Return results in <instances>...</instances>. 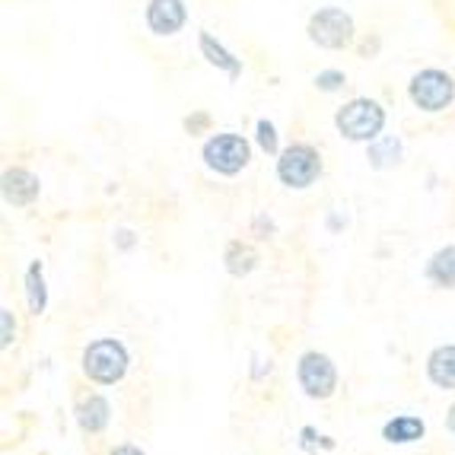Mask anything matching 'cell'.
Returning a JSON list of instances; mask_svg holds the SVG:
<instances>
[{
    "mask_svg": "<svg viewBox=\"0 0 455 455\" xmlns=\"http://www.w3.org/2000/svg\"><path fill=\"white\" fill-rule=\"evenodd\" d=\"M211 128H213V115L204 112V108H191L182 118V131L188 137H204V134H211Z\"/></svg>",
    "mask_w": 455,
    "mask_h": 455,
    "instance_id": "obj_20",
    "label": "cell"
},
{
    "mask_svg": "<svg viewBox=\"0 0 455 455\" xmlns=\"http://www.w3.org/2000/svg\"><path fill=\"white\" fill-rule=\"evenodd\" d=\"M306 38L322 52H347L357 45V20L344 7H319L306 20Z\"/></svg>",
    "mask_w": 455,
    "mask_h": 455,
    "instance_id": "obj_4",
    "label": "cell"
},
{
    "mask_svg": "<svg viewBox=\"0 0 455 455\" xmlns=\"http://www.w3.org/2000/svg\"><path fill=\"white\" fill-rule=\"evenodd\" d=\"M427 436V424L418 414H395L392 420L382 424V440L392 443V446H411Z\"/></svg>",
    "mask_w": 455,
    "mask_h": 455,
    "instance_id": "obj_16",
    "label": "cell"
},
{
    "mask_svg": "<svg viewBox=\"0 0 455 455\" xmlns=\"http://www.w3.org/2000/svg\"><path fill=\"white\" fill-rule=\"evenodd\" d=\"M312 86H315L319 92H325V96H334V92H344L347 74H344L341 68H322L319 74L312 76Z\"/></svg>",
    "mask_w": 455,
    "mask_h": 455,
    "instance_id": "obj_19",
    "label": "cell"
},
{
    "mask_svg": "<svg viewBox=\"0 0 455 455\" xmlns=\"http://www.w3.org/2000/svg\"><path fill=\"white\" fill-rule=\"evenodd\" d=\"M0 197L7 207L26 211L42 197V179L26 166H7L0 172Z\"/></svg>",
    "mask_w": 455,
    "mask_h": 455,
    "instance_id": "obj_8",
    "label": "cell"
},
{
    "mask_svg": "<svg viewBox=\"0 0 455 455\" xmlns=\"http://www.w3.org/2000/svg\"><path fill=\"white\" fill-rule=\"evenodd\" d=\"M259 265H261V255L255 245L245 243V239H229L227 249H223V267H227L229 277L243 281V277L259 271Z\"/></svg>",
    "mask_w": 455,
    "mask_h": 455,
    "instance_id": "obj_13",
    "label": "cell"
},
{
    "mask_svg": "<svg viewBox=\"0 0 455 455\" xmlns=\"http://www.w3.org/2000/svg\"><path fill=\"white\" fill-rule=\"evenodd\" d=\"M366 163L372 172H388L404 163V140L398 134H379L372 144H366Z\"/></svg>",
    "mask_w": 455,
    "mask_h": 455,
    "instance_id": "obj_12",
    "label": "cell"
},
{
    "mask_svg": "<svg viewBox=\"0 0 455 455\" xmlns=\"http://www.w3.org/2000/svg\"><path fill=\"white\" fill-rule=\"evenodd\" d=\"M137 243H140V239H137V233L131 227H118L112 233V245L118 251H134L137 249Z\"/></svg>",
    "mask_w": 455,
    "mask_h": 455,
    "instance_id": "obj_23",
    "label": "cell"
},
{
    "mask_svg": "<svg viewBox=\"0 0 455 455\" xmlns=\"http://www.w3.org/2000/svg\"><path fill=\"white\" fill-rule=\"evenodd\" d=\"M296 382H299L306 398H312V402H328V398L338 392L341 376H338V366H334V360L328 357V354H322V350H306L303 357L296 360Z\"/></svg>",
    "mask_w": 455,
    "mask_h": 455,
    "instance_id": "obj_7",
    "label": "cell"
},
{
    "mask_svg": "<svg viewBox=\"0 0 455 455\" xmlns=\"http://www.w3.org/2000/svg\"><path fill=\"white\" fill-rule=\"evenodd\" d=\"M23 296L29 315H45L48 309V281H45V265L42 261H29L23 271Z\"/></svg>",
    "mask_w": 455,
    "mask_h": 455,
    "instance_id": "obj_15",
    "label": "cell"
},
{
    "mask_svg": "<svg viewBox=\"0 0 455 455\" xmlns=\"http://www.w3.org/2000/svg\"><path fill=\"white\" fill-rule=\"evenodd\" d=\"M379 52H382V36H366V38H360L357 42V54L363 58V61H372V58H379Z\"/></svg>",
    "mask_w": 455,
    "mask_h": 455,
    "instance_id": "obj_24",
    "label": "cell"
},
{
    "mask_svg": "<svg viewBox=\"0 0 455 455\" xmlns=\"http://www.w3.org/2000/svg\"><path fill=\"white\" fill-rule=\"evenodd\" d=\"M274 372V363L271 360H261V357H251V379L261 382L265 376H271Z\"/></svg>",
    "mask_w": 455,
    "mask_h": 455,
    "instance_id": "obj_25",
    "label": "cell"
},
{
    "mask_svg": "<svg viewBox=\"0 0 455 455\" xmlns=\"http://www.w3.org/2000/svg\"><path fill=\"white\" fill-rule=\"evenodd\" d=\"M197 52H201V58H204L207 68L227 74L233 84L239 80V76H243V58H239L233 48L223 45V42L213 36V32H207V29L197 32Z\"/></svg>",
    "mask_w": 455,
    "mask_h": 455,
    "instance_id": "obj_10",
    "label": "cell"
},
{
    "mask_svg": "<svg viewBox=\"0 0 455 455\" xmlns=\"http://www.w3.org/2000/svg\"><path fill=\"white\" fill-rule=\"evenodd\" d=\"M249 229L255 239H274V235H277V220H274L267 211H259L255 217H251Z\"/></svg>",
    "mask_w": 455,
    "mask_h": 455,
    "instance_id": "obj_21",
    "label": "cell"
},
{
    "mask_svg": "<svg viewBox=\"0 0 455 455\" xmlns=\"http://www.w3.org/2000/svg\"><path fill=\"white\" fill-rule=\"evenodd\" d=\"M251 140H255V147H259L265 156H277V153L283 150L281 131H277V124H274L271 118H259V122H255V128H251Z\"/></svg>",
    "mask_w": 455,
    "mask_h": 455,
    "instance_id": "obj_18",
    "label": "cell"
},
{
    "mask_svg": "<svg viewBox=\"0 0 455 455\" xmlns=\"http://www.w3.org/2000/svg\"><path fill=\"white\" fill-rule=\"evenodd\" d=\"M274 175L287 191H309L325 175V160L315 144L293 140L274 156Z\"/></svg>",
    "mask_w": 455,
    "mask_h": 455,
    "instance_id": "obj_3",
    "label": "cell"
},
{
    "mask_svg": "<svg viewBox=\"0 0 455 455\" xmlns=\"http://www.w3.org/2000/svg\"><path fill=\"white\" fill-rule=\"evenodd\" d=\"M144 26L156 38H175L188 26V4L185 0H147Z\"/></svg>",
    "mask_w": 455,
    "mask_h": 455,
    "instance_id": "obj_9",
    "label": "cell"
},
{
    "mask_svg": "<svg viewBox=\"0 0 455 455\" xmlns=\"http://www.w3.org/2000/svg\"><path fill=\"white\" fill-rule=\"evenodd\" d=\"M80 370L96 386H118L131 370V354L118 338H96L84 347Z\"/></svg>",
    "mask_w": 455,
    "mask_h": 455,
    "instance_id": "obj_5",
    "label": "cell"
},
{
    "mask_svg": "<svg viewBox=\"0 0 455 455\" xmlns=\"http://www.w3.org/2000/svg\"><path fill=\"white\" fill-rule=\"evenodd\" d=\"M408 102L424 115H443L455 102V76L446 68H420L408 80Z\"/></svg>",
    "mask_w": 455,
    "mask_h": 455,
    "instance_id": "obj_6",
    "label": "cell"
},
{
    "mask_svg": "<svg viewBox=\"0 0 455 455\" xmlns=\"http://www.w3.org/2000/svg\"><path fill=\"white\" fill-rule=\"evenodd\" d=\"M334 131L341 140L347 144H372L379 134H386V124H388V112L382 106L379 99L372 96H350L344 99V106L334 108Z\"/></svg>",
    "mask_w": 455,
    "mask_h": 455,
    "instance_id": "obj_1",
    "label": "cell"
},
{
    "mask_svg": "<svg viewBox=\"0 0 455 455\" xmlns=\"http://www.w3.org/2000/svg\"><path fill=\"white\" fill-rule=\"evenodd\" d=\"M424 277L436 290H455V245H443L427 259Z\"/></svg>",
    "mask_w": 455,
    "mask_h": 455,
    "instance_id": "obj_17",
    "label": "cell"
},
{
    "mask_svg": "<svg viewBox=\"0 0 455 455\" xmlns=\"http://www.w3.org/2000/svg\"><path fill=\"white\" fill-rule=\"evenodd\" d=\"M446 430L455 433V402L449 404V411H446Z\"/></svg>",
    "mask_w": 455,
    "mask_h": 455,
    "instance_id": "obj_28",
    "label": "cell"
},
{
    "mask_svg": "<svg viewBox=\"0 0 455 455\" xmlns=\"http://www.w3.org/2000/svg\"><path fill=\"white\" fill-rule=\"evenodd\" d=\"M74 420L80 427V433L99 436V433H106V427L112 424V404H108L106 395L90 392L74 404Z\"/></svg>",
    "mask_w": 455,
    "mask_h": 455,
    "instance_id": "obj_11",
    "label": "cell"
},
{
    "mask_svg": "<svg viewBox=\"0 0 455 455\" xmlns=\"http://www.w3.org/2000/svg\"><path fill=\"white\" fill-rule=\"evenodd\" d=\"M255 156V140H249L239 131H217L207 134L201 144V163L207 172L220 175V179H235L251 166Z\"/></svg>",
    "mask_w": 455,
    "mask_h": 455,
    "instance_id": "obj_2",
    "label": "cell"
},
{
    "mask_svg": "<svg viewBox=\"0 0 455 455\" xmlns=\"http://www.w3.org/2000/svg\"><path fill=\"white\" fill-rule=\"evenodd\" d=\"M328 229H331V233H341L344 227H347V217H341V213H328Z\"/></svg>",
    "mask_w": 455,
    "mask_h": 455,
    "instance_id": "obj_27",
    "label": "cell"
},
{
    "mask_svg": "<svg viewBox=\"0 0 455 455\" xmlns=\"http://www.w3.org/2000/svg\"><path fill=\"white\" fill-rule=\"evenodd\" d=\"M427 379L443 392H455V344H440L427 354Z\"/></svg>",
    "mask_w": 455,
    "mask_h": 455,
    "instance_id": "obj_14",
    "label": "cell"
},
{
    "mask_svg": "<svg viewBox=\"0 0 455 455\" xmlns=\"http://www.w3.org/2000/svg\"><path fill=\"white\" fill-rule=\"evenodd\" d=\"M16 341V319L10 306H0V347L10 350Z\"/></svg>",
    "mask_w": 455,
    "mask_h": 455,
    "instance_id": "obj_22",
    "label": "cell"
},
{
    "mask_svg": "<svg viewBox=\"0 0 455 455\" xmlns=\"http://www.w3.org/2000/svg\"><path fill=\"white\" fill-rule=\"evenodd\" d=\"M108 455H147V452L140 446H134V443H122V446L108 449Z\"/></svg>",
    "mask_w": 455,
    "mask_h": 455,
    "instance_id": "obj_26",
    "label": "cell"
}]
</instances>
